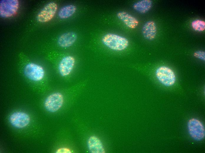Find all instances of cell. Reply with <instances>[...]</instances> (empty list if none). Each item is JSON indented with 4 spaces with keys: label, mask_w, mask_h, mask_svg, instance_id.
I'll use <instances>...</instances> for the list:
<instances>
[{
    "label": "cell",
    "mask_w": 205,
    "mask_h": 153,
    "mask_svg": "<svg viewBox=\"0 0 205 153\" xmlns=\"http://www.w3.org/2000/svg\"><path fill=\"white\" fill-rule=\"evenodd\" d=\"M102 41L107 47L115 51L124 50L129 45L128 41L126 38L113 33L105 35L102 38Z\"/></svg>",
    "instance_id": "1"
},
{
    "label": "cell",
    "mask_w": 205,
    "mask_h": 153,
    "mask_svg": "<svg viewBox=\"0 0 205 153\" xmlns=\"http://www.w3.org/2000/svg\"><path fill=\"white\" fill-rule=\"evenodd\" d=\"M156 75L158 81L166 86H171L176 82L174 72L171 69L166 66L158 68L156 71Z\"/></svg>",
    "instance_id": "2"
},
{
    "label": "cell",
    "mask_w": 205,
    "mask_h": 153,
    "mask_svg": "<svg viewBox=\"0 0 205 153\" xmlns=\"http://www.w3.org/2000/svg\"><path fill=\"white\" fill-rule=\"evenodd\" d=\"M187 125L189 133L193 139L200 141L204 138V127L200 121L195 118L191 119L189 121Z\"/></svg>",
    "instance_id": "3"
},
{
    "label": "cell",
    "mask_w": 205,
    "mask_h": 153,
    "mask_svg": "<svg viewBox=\"0 0 205 153\" xmlns=\"http://www.w3.org/2000/svg\"><path fill=\"white\" fill-rule=\"evenodd\" d=\"M19 7L17 0H2L0 2V15L3 18H9L15 15Z\"/></svg>",
    "instance_id": "4"
},
{
    "label": "cell",
    "mask_w": 205,
    "mask_h": 153,
    "mask_svg": "<svg viewBox=\"0 0 205 153\" xmlns=\"http://www.w3.org/2000/svg\"><path fill=\"white\" fill-rule=\"evenodd\" d=\"M64 101L62 95L59 92L53 93L46 99L44 105L46 109L51 112H55L62 107Z\"/></svg>",
    "instance_id": "5"
},
{
    "label": "cell",
    "mask_w": 205,
    "mask_h": 153,
    "mask_svg": "<svg viewBox=\"0 0 205 153\" xmlns=\"http://www.w3.org/2000/svg\"><path fill=\"white\" fill-rule=\"evenodd\" d=\"M24 72L28 78L34 81L42 80L44 75L43 68L40 66L33 63L29 64L25 66Z\"/></svg>",
    "instance_id": "6"
},
{
    "label": "cell",
    "mask_w": 205,
    "mask_h": 153,
    "mask_svg": "<svg viewBox=\"0 0 205 153\" xmlns=\"http://www.w3.org/2000/svg\"><path fill=\"white\" fill-rule=\"evenodd\" d=\"M57 9V5L54 2H50L45 6L38 14L37 18L40 22H46L54 16Z\"/></svg>",
    "instance_id": "7"
},
{
    "label": "cell",
    "mask_w": 205,
    "mask_h": 153,
    "mask_svg": "<svg viewBox=\"0 0 205 153\" xmlns=\"http://www.w3.org/2000/svg\"><path fill=\"white\" fill-rule=\"evenodd\" d=\"M9 121L14 127L22 128L26 127L30 122V118L26 113L22 112H16L11 115Z\"/></svg>",
    "instance_id": "8"
},
{
    "label": "cell",
    "mask_w": 205,
    "mask_h": 153,
    "mask_svg": "<svg viewBox=\"0 0 205 153\" xmlns=\"http://www.w3.org/2000/svg\"><path fill=\"white\" fill-rule=\"evenodd\" d=\"M75 63L74 58L71 56L63 57L59 65L58 69L61 75L67 76L70 74L74 67Z\"/></svg>",
    "instance_id": "9"
},
{
    "label": "cell",
    "mask_w": 205,
    "mask_h": 153,
    "mask_svg": "<svg viewBox=\"0 0 205 153\" xmlns=\"http://www.w3.org/2000/svg\"><path fill=\"white\" fill-rule=\"evenodd\" d=\"M77 38V34L73 32L65 33L58 38L59 45L62 47H68L71 46L75 41Z\"/></svg>",
    "instance_id": "10"
},
{
    "label": "cell",
    "mask_w": 205,
    "mask_h": 153,
    "mask_svg": "<svg viewBox=\"0 0 205 153\" xmlns=\"http://www.w3.org/2000/svg\"><path fill=\"white\" fill-rule=\"evenodd\" d=\"M118 17L128 28L134 29L138 26L139 22L134 17L124 11H120L117 14Z\"/></svg>",
    "instance_id": "11"
},
{
    "label": "cell",
    "mask_w": 205,
    "mask_h": 153,
    "mask_svg": "<svg viewBox=\"0 0 205 153\" xmlns=\"http://www.w3.org/2000/svg\"><path fill=\"white\" fill-rule=\"evenodd\" d=\"M90 152L92 153H104L105 151L100 140L95 136H91L87 142Z\"/></svg>",
    "instance_id": "12"
},
{
    "label": "cell",
    "mask_w": 205,
    "mask_h": 153,
    "mask_svg": "<svg viewBox=\"0 0 205 153\" xmlns=\"http://www.w3.org/2000/svg\"><path fill=\"white\" fill-rule=\"evenodd\" d=\"M142 33L146 39L149 40L153 39L157 33L156 26L155 22L150 21L146 22L143 27Z\"/></svg>",
    "instance_id": "13"
},
{
    "label": "cell",
    "mask_w": 205,
    "mask_h": 153,
    "mask_svg": "<svg viewBox=\"0 0 205 153\" xmlns=\"http://www.w3.org/2000/svg\"><path fill=\"white\" fill-rule=\"evenodd\" d=\"M152 5V1L151 0H143L134 4L133 8L138 12L143 14L148 11L151 8Z\"/></svg>",
    "instance_id": "14"
},
{
    "label": "cell",
    "mask_w": 205,
    "mask_h": 153,
    "mask_svg": "<svg viewBox=\"0 0 205 153\" xmlns=\"http://www.w3.org/2000/svg\"><path fill=\"white\" fill-rule=\"evenodd\" d=\"M76 10V6L73 5H69L62 8L58 13L59 17L62 19H65L72 16Z\"/></svg>",
    "instance_id": "15"
},
{
    "label": "cell",
    "mask_w": 205,
    "mask_h": 153,
    "mask_svg": "<svg viewBox=\"0 0 205 153\" xmlns=\"http://www.w3.org/2000/svg\"><path fill=\"white\" fill-rule=\"evenodd\" d=\"M191 26L196 31H202L205 29V22L202 20L197 19L191 23Z\"/></svg>",
    "instance_id": "16"
},
{
    "label": "cell",
    "mask_w": 205,
    "mask_h": 153,
    "mask_svg": "<svg viewBox=\"0 0 205 153\" xmlns=\"http://www.w3.org/2000/svg\"><path fill=\"white\" fill-rule=\"evenodd\" d=\"M194 56L203 60H205V52L202 51H198L194 53Z\"/></svg>",
    "instance_id": "17"
},
{
    "label": "cell",
    "mask_w": 205,
    "mask_h": 153,
    "mask_svg": "<svg viewBox=\"0 0 205 153\" xmlns=\"http://www.w3.org/2000/svg\"><path fill=\"white\" fill-rule=\"evenodd\" d=\"M57 153H71L72 152L69 149L66 148H61L58 149L56 152Z\"/></svg>",
    "instance_id": "18"
}]
</instances>
